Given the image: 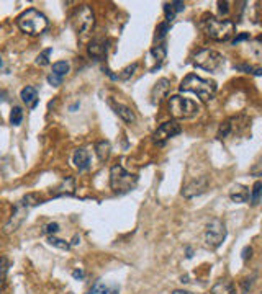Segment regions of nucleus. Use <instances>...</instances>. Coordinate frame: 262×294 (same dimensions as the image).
I'll list each match as a JSON object with an SVG mask.
<instances>
[{
	"mask_svg": "<svg viewBox=\"0 0 262 294\" xmlns=\"http://www.w3.org/2000/svg\"><path fill=\"white\" fill-rule=\"evenodd\" d=\"M180 92H192L198 96L202 102H210L216 93V83L210 78L198 77L196 74H189L179 87Z\"/></svg>",
	"mask_w": 262,
	"mask_h": 294,
	"instance_id": "f257e3e1",
	"label": "nucleus"
},
{
	"mask_svg": "<svg viewBox=\"0 0 262 294\" xmlns=\"http://www.w3.org/2000/svg\"><path fill=\"white\" fill-rule=\"evenodd\" d=\"M43 200L41 196L38 195V193H28L26 196H23L18 203H15V208H13V213H12V217L10 221L7 222L5 226V232L7 234H10V232H15L18 227L23 224V221L26 219V214L32 208L38 204H43Z\"/></svg>",
	"mask_w": 262,
	"mask_h": 294,
	"instance_id": "f03ea898",
	"label": "nucleus"
},
{
	"mask_svg": "<svg viewBox=\"0 0 262 294\" xmlns=\"http://www.w3.org/2000/svg\"><path fill=\"white\" fill-rule=\"evenodd\" d=\"M16 25L23 33L36 36V34H41L45 31L49 21H48L45 13H41L36 8H28L16 18Z\"/></svg>",
	"mask_w": 262,
	"mask_h": 294,
	"instance_id": "7ed1b4c3",
	"label": "nucleus"
},
{
	"mask_svg": "<svg viewBox=\"0 0 262 294\" xmlns=\"http://www.w3.org/2000/svg\"><path fill=\"white\" fill-rule=\"evenodd\" d=\"M205 33L213 41H228L233 38L236 31V25L233 20H220L215 16H207L203 20Z\"/></svg>",
	"mask_w": 262,
	"mask_h": 294,
	"instance_id": "20e7f679",
	"label": "nucleus"
},
{
	"mask_svg": "<svg viewBox=\"0 0 262 294\" xmlns=\"http://www.w3.org/2000/svg\"><path fill=\"white\" fill-rule=\"evenodd\" d=\"M138 177L136 175H131L130 172H126L121 165H113L110 170V186L112 190L118 193V195H123V193H128L136 186Z\"/></svg>",
	"mask_w": 262,
	"mask_h": 294,
	"instance_id": "39448f33",
	"label": "nucleus"
},
{
	"mask_svg": "<svg viewBox=\"0 0 262 294\" xmlns=\"http://www.w3.org/2000/svg\"><path fill=\"white\" fill-rule=\"evenodd\" d=\"M72 25L81 39H85L87 36H90L92 30H94L95 26L94 10H92L89 5H81L72 15Z\"/></svg>",
	"mask_w": 262,
	"mask_h": 294,
	"instance_id": "423d86ee",
	"label": "nucleus"
},
{
	"mask_svg": "<svg viewBox=\"0 0 262 294\" xmlns=\"http://www.w3.org/2000/svg\"><path fill=\"white\" fill-rule=\"evenodd\" d=\"M169 111L176 120H189L198 115L200 107L194 100L183 98L180 95H172L169 98Z\"/></svg>",
	"mask_w": 262,
	"mask_h": 294,
	"instance_id": "0eeeda50",
	"label": "nucleus"
},
{
	"mask_svg": "<svg viewBox=\"0 0 262 294\" xmlns=\"http://www.w3.org/2000/svg\"><path fill=\"white\" fill-rule=\"evenodd\" d=\"M194 65L208 72H218L225 65V56L215 49H200L194 58Z\"/></svg>",
	"mask_w": 262,
	"mask_h": 294,
	"instance_id": "6e6552de",
	"label": "nucleus"
},
{
	"mask_svg": "<svg viewBox=\"0 0 262 294\" xmlns=\"http://www.w3.org/2000/svg\"><path fill=\"white\" fill-rule=\"evenodd\" d=\"M226 239V226L220 219H212L205 231V244L212 250H216Z\"/></svg>",
	"mask_w": 262,
	"mask_h": 294,
	"instance_id": "1a4fd4ad",
	"label": "nucleus"
},
{
	"mask_svg": "<svg viewBox=\"0 0 262 294\" xmlns=\"http://www.w3.org/2000/svg\"><path fill=\"white\" fill-rule=\"evenodd\" d=\"M180 133H182V128L177 121H167V123H163V124L154 131L152 141H154L157 146H164L169 139L176 138V136H179Z\"/></svg>",
	"mask_w": 262,
	"mask_h": 294,
	"instance_id": "9d476101",
	"label": "nucleus"
},
{
	"mask_svg": "<svg viewBox=\"0 0 262 294\" xmlns=\"http://www.w3.org/2000/svg\"><path fill=\"white\" fill-rule=\"evenodd\" d=\"M207 188H208V177H200L194 180V182L187 183L182 190V195L185 198H194V196H198L207 191Z\"/></svg>",
	"mask_w": 262,
	"mask_h": 294,
	"instance_id": "9b49d317",
	"label": "nucleus"
},
{
	"mask_svg": "<svg viewBox=\"0 0 262 294\" xmlns=\"http://www.w3.org/2000/svg\"><path fill=\"white\" fill-rule=\"evenodd\" d=\"M170 90V80L169 78H161V80L156 82V85L152 87L151 90V103L152 105H159L161 100L165 98Z\"/></svg>",
	"mask_w": 262,
	"mask_h": 294,
	"instance_id": "f8f14e48",
	"label": "nucleus"
},
{
	"mask_svg": "<svg viewBox=\"0 0 262 294\" xmlns=\"http://www.w3.org/2000/svg\"><path fill=\"white\" fill-rule=\"evenodd\" d=\"M74 193H76V180H74L72 177H67V178H64L56 188H52L51 196L52 198H59V196H72Z\"/></svg>",
	"mask_w": 262,
	"mask_h": 294,
	"instance_id": "ddd939ff",
	"label": "nucleus"
},
{
	"mask_svg": "<svg viewBox=\"0 0 262 294\" xmlns=\"http://www.w3.org/2000/svg\"><path fill=\"white\" fill-rule=\"evenodd\" d=\"M108 105H110V107L113 108V111H115L116 115L120 116L123 121H126V123H133L134 120H136V116H134L133 109H131L130 107H126V105L118 103V102H115V100H108Z\"/></svg>",
	"mask_w": 262,
	"mask_h": 294,
	"instance_id": "4468645a",
	"label": "nucleus"
},
{
	"mask_svg": "<svg viewBox=\"0 0 262 294\" xmlns=\"http://www.w3.org/2000/svg\"><path fill=\"white\" fill-rule=\"evenodd\" d=\"M249 195H251V190L244 185H239V183L233 185L229 190V198L233 203H247Z\"/></svg>",
	"mask_w": 262,
	"mask_h": 294,
	"instance_id": "2eb2a0df",
	"label": "nucleus"
},
{
	"mask_svg": "<svg viewBox=\"0 0 262 294\" xmlns=\"http://www.w3.org/2000/svg\"><path fill=\"white\" fill-rule=\"evenodd\" d=\"M165 54H167V49H165V46L161 45V46L152 47V49L149 51V54H147V58L154 61V64H152L151 67H149V72H156L157 69L163 65L164 59H165Z\"/></svg>",
	"mask_w": 262,
	"mask_h": 294,
	"instance_id": "dca6fc26",
	"label": "nucleus"
},
{
	"mask_svg": "<svg viewBox=\"0 0 262 294\" xmlns=\"http://www.w3.org/2000/svg\"><path fill=\"white\" fill-rule=\"evenodd\" d=\"M185 10V3L180 2V0H176V2H170V3H164V15H165V23H172L174 18L179 12Z\"/></svg>",
	"mask_w": 262,
	"mask_h": 294,
	"instance_id": "f3484780",
	"label": "nucleus"
},
{
	"mask_svg": "<svg viewBox=\"0 0 262 294\" xmlns=\"http://www.w3.org/2000/svg\"><path fill=\"white\" fill-rule=\"evenodd\" d=\"M72 164L76 165V169L82 170H87L90 167V157H89V152L85 149H77L72 155Z\"/></svg>",
	"mask_w": 262,
	"mask_h": 294,
	"instance_id": "a211bd4d",
	"label": "nucleus"
},
{
	"mask_svg": "<svg viewBox=\"0 0 262 294\" xmlns=\"http://www.w3.org/2000/svg\"><path fill=\"white\" fill-rule=\"evenodd\" d=\"M20 98L23 100V103L30 108H36L38 105V92L34 87H25L20 92Z\"/></svg>",
	"mask_w": 262,
	"mask_h": 294,
	"instance_id": "6ab92c4d",
	"label": "nucleus"
},
{
	"mask_svg": "<svg viewBox=\"0 0 262 294\" xmlns=\"http://www.w3.org/2000/svg\"><path fill=\"white\" fill-rule=\"evenodd\" d=\"M107 45L108 41L105 39H94L89 45V54L92 58H103L107 54Z\"/></svg>",
	"mask_w": 262,
	"mask_h": 294,
	"instance_id": "aec40b11",
	"label": "nucleus"
},
{
	"mask_svg": "<svg viewBox=\"0 0 262 294\" xmlns=\"http://www.w3.org/2000/svg\"><path fill=\"white\" fill-rule=\"evenodd\" d=\"M210 294H234V284L229 279H220L212 288Z\"/></svg>",
	"mask_w": 262,
	"mask_h": 294,
	"instance_id": "412c9836",
	"label": "nucleus"
},
{
	"mask_svg": "<svg viewBox=\"0 0 262 294\" xmlns=\"http://www.w3.org/2000/svg\"><path fill=\"white\" fill-rule=\"evenodd\" d=\"M120 288L116 284H105V283H97L94 288L90 289L89 294H118Z\"/></svg>",
	"mask_w": 262,
	"mask_h": 294,
	"instance_id": "4be33fe9",
	"label": "nucleus"
},
{
	"mask_svg": "<svg viewBox=\"0 0 262 294\" xmlns=\"http://www.w3.org/2000/svg\"><path fill=\"white\" fill-rule=\"evenodd\" d=\"M110 151H112V146L108 141H100L95 144V152H97V157L100 162H105L108 160V157H110Z\"/></svg>",
	"mask_w": 262,
	"mask_h": 294,
	"instance_id": "5701e85b",
	"label": "nucleus"
},
{
	"mask_svg": "<svg viewBox=\"0 0 262 294\" xmlns=\"http://www.w3.org/2000/svg\"><path fill=\"white\" fill-rule=\"evenodd\" d=\"M261 191H262V183L257 180V182L254 183V186H252V190H251V195H249V200H251L252 206H257L261 203Z\"/></svg>",
	"mask_w": 262,
	"mask_h": 294,
	"instance_id": "b1692460",
	"label": "nucleus"
},
{
	"mask_svg": "<svg viewBox=\"0 0 262 294\" xmlns=\"http://www.w3.org/2000/svg\"><path fill=\"white\" fill-rule=\"evenodd\" d=\"M69 62H66V61H59V62H54L52 64V74L58 77H64L66 74L69 72Z\"/></svg>",
	"mask_w": 262,
	"mask_h": 294,
	"instance_id": "393cba45",
	"label": "nucleus"
},
{
	"mask_svg": "<svg viewBox=\"0 0 262 294\" xmlns=\"http://www.w3.org/2000/svg\"><path fill=\"white\" fill-rule=\"evenodd\" d=\"M23 121V109L20 107H13L10 113V124L12 126H20Z\"/></svg>",
	"mask_w": 262,
	"mask_h": 294,
	"instance_id": "a878e982",
	"label": "nucleus"
},
{
	"mask_svg": "<svg viewBox=\"0 0 262 294\" xmlns=\"http://www.w3.org/2000/svg\"><path fill=\"white\" fill-rule=\"evenodd\" d=\"M7 273H8V260L3 257V258H0V289H2L3 284H5Z\"/></svg>",
	"mask_w": 262,
	"mask_h": 294,
	"instance_id": "bb28decb",
	"label": "nucleus"
},
{
	"mask_svg": "<svg viewBox=\"0 0 262 294\" xmlns=\"http://www.w3.org/2000/svg\"><path fill=\"white\" fill-rule=\"evenodd\" d=\"M48 244L52 245V247H58L61 250H69V248H71V245L66 242V240H61V239H58V237H54V235L48 237Z\"/></svg>",
	"mask_w": 262,
	"mask_h": 294,
	"instance_id": "cd10ccee",
	"label": "nucleus"
},
{
	"mask_svg": "<svg viewBox=\"0 0 262 294\" xmlns=\"http://www.w3.org/2000/svg\"><path fill=\"white\" fill-rule=\"evenodd\" d=\"M136 69H138V64L134 62V64L128 65V67H125L123 71H121L120 74H118L116 77L120 78V80H128V78H130V77H131V76H133V74H134V71H136Z\"/></svg>",
	"mask_w": 262,
	"mask_h": 294,
	"instance_id": "c85d7f7f",
	"label": "nucleus"
},
{
	"mask_svg": "<svg viewBox=\"0 0 262 294\" xmlns=\"http://www.w3.org/2000/svg\"><path fill=\"white\" fill-rule=\"evenodd\" d=\"M234 69L238 71H243V72H247V74H254V76H261L262 74V69L261 67H252V65H247V64H239V65H234Z\"/></svg>",
	"mask_w": 262,
	"mask_h": 294,
	"instance_id": "c756f323",
	"label": "nucleus"
},
{
	"mask_svg": "<svg viewBox=\"0 0 262 294\" xmlns=\"http://www.w3.org/2000/svg\"><path fill=\"white\" fill-rule=\"evenodd\" d=\"M231 131H233V126H231V121H225L220 124V129H218V138L220 139H225Z\"/></svg>",
	"mask_w": 262,
	"mask_h": 294,
	"instance_id": "7c9ffc66",
	"label": "nucleus"
},
{
	"mask_svg": "<svg viewBox=\"0 0 262 294\" xmlns=\"http://www.w3.org/2000/svg\"><path fill=\"white\" fill-rule=\"evenodd\" d=\"M51 54H52V49H51V47H48V49H45L36 58V64L38 65H48V64H49V56Z\"/></svg>",
	"mask_w": 262,
	"mask_h": 294,
	"instance_id": "2f4dec72",
	"label": "nucleus"
},
{
	"mask_svg": "<svg viewBox=\"0 0 262 294\" xmlns=\"http://www.w3.org/2000/svg\"><path fill=\"white\" fill-rule=\"evenodd\" d=\"M169 23H161L159 26H157V39H163L165 34H167V31H169Z\"/></svg>",
	"mask_w": 262,
	"mask_h": 294,
	"instance_id": "473e14b6",
	"label": "nucleus"
},
{
	"mask_svg": "<svg viewBox=\"0 0 262 294\" xmlns=\"http://www.w3.org/2000/svg\"><path fill=\"white\" fill-rule=\"evenodd\" d=\"M59 231V224L58 222H51V224H48V226L45 227V234H56V232Z\"/></svg>",
	"mask_w": 262,
	"mask_h": 294,
	"instance_id": "72a5a7b5",
	"label": "nucleus"
},
{
	"mask_svg": "<svg viewBox=\"0 0 262 294\" xmlns=\"http://www.w3.org/2000/svg\"><path fill=\"white\" fill-rule=\"evenodd\" d=\"M48 82H49L51 85H54V87H59L61 83H63V77H58V76H54V74H49V76H48Z\"/></svg>",
	"mask_w": 262,
	"mask_h": 294,
	"instance_id": "f704fd0d",
	"label": "nucleus"
},
{
	"mask_svg": "<svg viewBox=\"0 0 262 294\" xmlns=\"http://www.w3.org/2000/svg\"><path fill=\"white\" fill-rule=\"evenodd\" d=\"M247 39H251V34H249V33H241V34H238V36L233 39V45L236 46V45H239V43H243V41H247Z\"/></svg>",
	"mask_w": 262,
	"mask_h": 294,
	"instance_id": "c9c22d12",
	"label": "nucleus"
},
{
	"mask_svg": "<svg viewBox=\"0 0 262 294\" xmlns=\"http://www.w3.org/2000/svg\"><path fill=\"white\" fill-rule=\"evenodd\" d=\"M228 5H229L228 2H218V10H220V13H221V15H226V13L229 12Z\"/></svg>",
	"mask_w": 262,
	"mask_h": 294,
	"instance_id": "e433bc0d",
	"label": "nucleus"
},
{
	"mask_svg": "<svg viewBox=\"0 0 262 294\" xmlns=\"http://www.w3.org/2000/svg\"><path fill=\"white\" fill-rule=\"evenodd\" d=\"M251 253H252V248L251 247H244L243 248V260H247V258H251Z\"/></svg>",
	"mask_w": 262,
	"mask_h": 294,
	"instance_id": "4c0bfd02",
	"label": "nucleus"
},
{
	"mask_svg": "<svg viewBox=\"0 0 262 294\" xmlns=\"http://www.w3.org/2000/svg\"><path fill=\"white\" fill-rule=\"evenodd\" d=\"M72 276H74V278H82V276H84V273H82V271H74Z\"/></svg>",
	"mask_w": 262,
	"mask_h": 294,
	"instance_id": "58836bf2",
	"label": "nucleus"
},
{
	"mask_svg": "<svg viewBox=\"0 0 262 294\" xmlns=\"http://www.w3.org/2000/svg\"><path fill=\"white\" fill-rule=\"evenodd\" d=\"M172 294H192V293H189V291H182V289H176Z\"/></svg>",
	"mask_w": 262,
	"mask_h": 294,
	"instance_id": "ea45409f",
	"label": "nucleus"
},
{
	"mask_svg": "<svg viewBox=\"0 0 262 294\" xmlns=\"http://www.w3.org/2000/svg\"><path fill=\"white\" fill-rule=\"evenodd\" d=\"M187 258H192V248H187Z\"/></svg>",
	"mask_w": 262,
	"mask_h": 294,
	"instance_id": "a19ab883",
	"label": "nucleus"
},
{
	"mask_svg": "<svg viewBox=\"0 0 262 294\" xmlns=\"http://www.w3.org/2000/svg\"><path fill=\"white\" fill-rule=\"evenodd\" d=\"M0 67H2V56H0Z\"/></svg>",
	"mask_w": 262,
	"mask_h": 294,
	"instance_id": "79ce46f5",
	"label": "nucleus"
}]
</instances>
